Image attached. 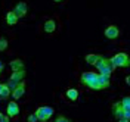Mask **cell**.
<instances>
[{
	"label": "cell",
	"instance_id": "12",
	"mask_svg": "<svg viewBox=\"0 0 130 122\" xmlns=\"http://www.w3.org/2000/svg\"><path fill=\"white\" fill-rule=\"evenodd\" d=\"M43 30H44V33H53L55 30H56V22H55V19H47L44 25H43Z\"/></svg>",
	"mask_w": 130,
	"mask_h": 122
},
{
	"label": "cell",
	"instance_id": "14",
	"mask_svg": "<svg viewBox=\"0 0 130 122\" xmlns=\"http://www.w3.org/2000/svg\"><path fill=\"white\" fill-rule=\"evenodd\" d=\"M65 94H67V99L71 100V102H75V100L78 99V91H77L75 88H68Z\"/></svg>",
	"mask_w": 130,
	"mask_h": 122
},
{
	"label": "cell",
	"instance_id": "22",
	"mask_svg": "<svg viewBox=\"0 0 130 122\" xmlns=\"http://www.w3.org/2000/svg\"><path fill=\"white\" fill-rule=\"evenodd\" d=\"M0 119L3 122H8L9 121V115H0Z\"/></svg>",
	"mask_w": 130,
	"mask_h": 122
},
{
	"label": "cell",
	"instance_id": "6",
	"mask_svg": "<svg viewBox=\"0 0 130 122\" xmlns=\"http://www.w3.org/2000/svg\"><path fill=\"white\" fill-rule=\"evenodd\" d=\"M105 37L106 38H109V40H114V38H117L118 35H120V30L115 27V25H109L108 28L105 30Z\"/></svg>",
	"mask_w": 130,
	"mask_h": 122
},
{
	"label": "cell",
	"instance_id": "13",
	"mask_svg": "<svg viewBox=\"0 0 130 122\" xmlns=\"http://www.w3.org/2000/svg\"><path fill=\"white\" fill-rule=\"evenodd\" d=\"M18 19H19V18L16 16V13L13 12V10H10V12H8V13H6V22H8V25H10V27L16 25Z\"/></svg>",
	"mask_w": 130,
	"mask_h": 122
},
{
	"label": "cell",
	"instance_id": "11",
	"mask_svg": "<svg viewBox=\"0 0 130 122\" xmlns=\"http://www.w3.org/2000/svg\"><path fill=\"white\" fill-rule=\"evenodd\" d=\"M25 77V68L22 69H18V71H12V75H10V78L9 80H13V81H22Z\"/></svg>",
	"mask_w": 130,
	"mask_h": 122
},
{
	"label": "cell",
	"instance_id": "17",
	"mask_svg": "<svg viewBox=\"0 0 130 122\" xmlns=\"http://www.w3.org/2000/svg\"><path fill=\"white\" fill-rule=\"evenodd\" d=\"M6 49H8V40H6L5 37H2V38H0V50L5 52Z\"/></svg>",
	"mask_w": 130,
	"mask_h": 122
},
{
	"label": "cell",
	"instance_id": "23",
	"mask_svg": "<svg viewBox=\"0 0 130 122\" xmlns=\"http://www.w3.org/2000/svg\"><path fill=\"white\" fill-rule=\"evenodd\" d=\"M126 84L130 87V75H129V77H126Z\"/></svg>",
	"mask_w": 130,
	"mask_h": 122
},
{
	"label": "cell",
	"instance_id": "9",
	"mask_svg": "<svg viewBox=\"0 0 130 122\" xmlns=\"http://www.w3.org/2000/svg\"><path fill=\"white\" fill-rule=\"evenodd\" d=\"M6 112H8V115L10 116V118L18 116V115H19V106H18V103H16V102H9Z\"/></svg>",
	"mask_w": 130,
	"mask_h": 122
},
{
	"label": "cell",
	"instance_id": "1",
	"mask_svg": "<svg viewBox=\"0 0 130 122\" xmlns=\"http://www.w3.org/2000/svg\"><path fill=\"white\" fill-rule=\"evenodd\" d=\"M80 82L90 90H102L101 82H99V74L96 72H92V71L83 72L80 77Z\"/></svg>",
	"mask_w": 130,
	"mask_h": 122
},
{
	"label": "cell",
	"instance_id": "18",
	"mask_svg": "<svg viewBox=\"0 0 130 122\" xmlns=\"http://www.w3.org/2000/svg\"><path fill=\"white\" fill-rule=\"evenodd\" d=\"M121 122H130V110L129 109H124V116H123Z\"/></svg>",
	"mask_w": 130,
	"mask_h": 122
},
{
	"label": "cell",
	"instance_id": "16",
	"mask_svg": "<svg viewBox=\"0 0 130 122\" xmlns=\"http://www.w3.org/2000/svg\"><path fill=\"white\" fill-rule=\"evenodd\" d=\"M99 57H101V55H86L84 59H86V63L87 65H96Z\"/></svg>",
	"mask_w": 130,
	"mask_h": 122
},
{
	"label": "cell",
	"instance_id": "15",
	"mask_svg": "<svg viewBox=\"0 0 130 122\" xmlns=\"http://www.w3.org/2000/svg\"><path fill=\"white\" fill-rule=\"evenodd\" d=\"M9 66L12 68V71H18V69H22V68H25L21 59H13V60L9 63Z\"/></svg>",
	"mask_w": 130,
	"mask_h": 122
},
{
	"label": "cell",
	"instance_id": "20",
	"mask_svg": "<svg viewBox=\"0 0 130 122\" xmlns=\"http://www.w3.org/2000/svg\"><path fill=\"white\" fill-rule=\"evenodd\" d=\"M28 121L30 122H36V121H39V116H37V113H32L28 116Z\"/></svg>",
	"mask_w": 130,
	"mask_h": 122
},
{
	"label": "cell",
	"instance_id": "7",
	"mask_svg": "<svg viewBox=\"0 0 130 122\" xmlns=\"http://www.w3.org/2000/svg\"><path fill=\"white\" fill-rule=\"evenodd\" d=\"M13 12L16 13V16H18V18H24L25 15H27V3H24V2L16 3Z\"/></svg>",
	"mask_w": 130,
	"mask_h": 122
},
{
	"label": "cell",
	"instance_id": "2",
	"mask_svg": "<svg viewBox=\"0 0 130 122\" xmlns=\"http://www.w3.org/2000/svg\"><path fill=\"white\" fill-rule=\"evenodd\" d=\"M98 68V71L101 74H104V75H108V77H111V74H112L114 71V63H112V60L111 59H108V57L105 56H102L101 55V57H99V60L96 62V65H95Z\"/></svg>",
	"mask_w": 130,
	"mask_h": 122
},
{
	"label": "cell",
	"instance_id": "24",
	"mask_svg": "<svg viewBox=\"0 0 130 122\" xmlns=\"http://www.w3.org/2000/svg\"><path fill=\"white\" fill-rule=\"evenodd\" d=\"M53 2H56V3H59V2H62V0H53Z\"/></svg>",
	"mask_w": 130,
	"mask_h": 122
},
{
	"label": "cell",
	"instance_id": "8",
	"mask_svg": "<svg viewBox=\"0 0 130 122\" xmlns=\"http://www.w3.org/2000/svg\"><path fill=\"white\" fill-rule=\"evenodd\" d=\"M24 94H25V82L21 81L19 84H18V87L12 91V97L15 99V100H18V99L22 97Z\"/></svg>",
	"mask_w": 130,
	"mask_h": 122
},
{
	"label": "cell",
	"instance_id": "10",
	"mask_svg": "<svg viewBox=\"0 0 130 122\" xmlns=\"http://www.w3.org/2000/svg\"><path fill=\"white\" fill-rule=\"evenodd\" d=\"M10 94H12V90H10V87L8 85V82L0 84V99H2V100H6Z\"/></svg>",
	"mask_w": 130,
	"mask_h": 122
},
{
	"label": "cell",
	"instance_id": "4",
	"mask_svg": "<svg viewBox=\"0 0 130 122\" xmlns=\"http://www.w3.org/2000/svg\"><path fill=\"white\" fill-rule=\"evenodd\" d=\"M53 107H50V106H40L37 110H36V113L39 116V121H47L52 118V115H53Z\"/></svg>",
	"mask_w": 130,
	"mask_h": 122
},
{
	"label": "cell",
	"instance_id": "5",
	"mask_svg": "<svg viewBox=\"0 0 130 122\" xmlns=\"http://www.w3.org/2000/svg\"><path fill=\"white\" fill-rule=\"evenodd\" d=\"M112 113L115 116L117 121L121 122L123 116H124V106H123V102H115L112 105Z\"/></svg>",
	"mask_w": 130,
	"mask_h": 122
},
{
	"label": "cell",
	"instance_id": "3",
	"mask_svg": "<svg viewBox=\"0 0 130 122\" xmlns=\"http://www.w3.org/2000/svg\"><path fill=\"white\" fill-rule=\"evenodd\" d=\"M111 60H112V63L115 68H130V56L127 53H117V55H114L111 57Z\"/></svg>",
	"mask_w": 130,
	"mask_h": 122
},
{
	"label": "cell",
	"instance_id": "19",
	"mask_svg": "<svg viewBox=\"0 0 130 122\" xmlns=\"http://www.w3.org/2000/svg\"><path fill=\"white\" fill-rule=\"evenodd\" d=\"M121 102H123V106H124V109H129V110H130V97H124Z\"/></svg>",
	"mask_w": 130,
	"mask_h": 122
},
{
	"label": "cell",
	"instance_id": "21",
	"mask_svg": "<svg viewBox=\"0 0 130 122\" xmlns=\"http://www.w3.org/2000/svg\"><path fill=\"white\" fill-rule=\"evenodd\" d=\"M55 121H56V122H70V119H68V118H65V116H59V118H56Z\"/></svg>",
	"mask_w": 130,
	"mask_h": 122
}]
</instances>
